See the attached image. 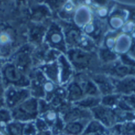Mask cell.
<instances>
[{
	"instance_id": "1",
	"label": "cell",
	"mask_w": 135,
	"mask_h": 135,
	"mask_svg": "<svg viewBox=\"0 0 135 135\" xmlns=\"http://www.w3.org/2000/svg\"><path fill=\"white\" fill-rule=\"evenodd\" d=\"M0 78L6 88L11 86L29 88L30 84L29 76L8 60L0 69Z\"/></svg>"
},
{
	"instance_id": "2",
	"label": "cell",
	"mask_w": 135,
	"mask_h": 135,
	"mask_svg": "<svg viewBox=\"0 0 135 135\" xmlns=\"http://www.w3.org/2000/svg\"><path fill=\"white\" fill-rule=\"evenodd\" d=\"M66 56L72 64L76 73L89 71L95 66V57L91 52L85 51L79 48L69 49Z\"/></svg>"
},
{
	"instance_id": "3",
	"label": "cell",
	"mask_w": 135,
	"mask_h": 135,
	"mask_svg": "<svg viewBox=\"0 0 135 135\" xmlns=\"http://www.w3.org/2000/svg\"><path fill=\"white\" fill-rule=\"evenodd\" d=\"M44 43L49 49H52L63 54H66L68 47L65 42L63 29L58 22L52 21L49 23L45 35Z\"/></svg>"
},
{
	"instance_id": "4",
	"label": "cell",
	"mask_w": 135,
	"mask_h": 135,
	"mask_svg": "<svg viewBox=\"0 0 135 135\" xmlns=\"http://www.w3.org/2000/svg\"><path fill=\"white\" fill-rule=\"evenodd\" d=\"M12 119L23 123L33 122L39 117L37 99L30 97L28 99L11 110Z\"/></svg>"
},
{
	"instance_id": "5",
	"label": "cell",
	"mask_w": 135,
	"mask_h": 135,
	"mask_svg": "<svg viewBox=\"0 0 135 135\" xmlns=\"http://www.w3.org/2000/svg\"><path fill=\"white\" fill-rule=\"evenodd\" d=\"M34 47L35 46L30 43L25 44L16 49L7 59V60L13 63L19 69L29 76L30 73L33 69L32 53Z\"/></svg>"
},
{
	"instance_id": "6",
	"label": "cell",
	"mask_w": 135,
	"mask_h": 135,
	"mask_svg": "<svg viewBox=\"0 0 135 135\" xmlns=\"http://www.w3.org/2000/svg\"><path fill=\"white\" fill-rule=\"evenodd\" d=\"M58 22L63 29L68 49L73 48H79L84 37V33H81L79 27L76 24L74 25L73 23H72L71 22L60 20Z\"/></svg>"
},
{
	"instance_id": "7",
	"label": "cell",
	"mask_w": 135,
	"mask_h": 135,
	"mask_svg": "<svg viewBox=\"0 0 135 135\" xmlns=\"http://www.w3.org/2000/svg\"><path fill=\"white\" fill-rule=\"evenodd\" d=\"M30 95L29 88H18V87H8L5 91V104L6 107L10 110L28 99Z\"/></svg>"
},
{
	"instance_id": "8",
	"label": "cell",
	"mask_w": 135,
	"mask_h": 135,
	"mask_svg": "<svg viewBox=\"0 0 135 135\" xmlns=\"http://www.w3.org/2000/svg\"><path fill=\"white\" fill-rule=\"evenodd\" d=\"M91 112L92 114V118L101 122L107 129H110L117 124L116 111L110 107L99 104L96 107L91 109Z\"/></svg>"
},
{
	"instance_id": "9",
	"label": "cell",
	"mask_w": 135,
	"mask_h": 135,
	"mask_svg": "<svg viewBox=\"0 0 135 135\" xmlns=\"http://www.w3.org/2000/svg\"><path fill=\"white\" fill-rule=\"evenodd\" d=\"M59 68V84L60 86L65 87L73 79L76 72L70 61L65 54L61 53L57 59Z\"/></svg>"
},
{
	"instance_id": "10",
	"label": "cell",
	"mask_w": 135,
	"mask_h": 135,
	"mask_svg": "<svg viewBox=\"0 0 135 135\" xmlns=\"http://www.w3.org/2000/svg\"><path fill=\"white\" fill-rule=\"evenodd\" d=\"M60 116L62 117L65 123L73 122V121H78V120H84V119L91 120L93 118L91 110L80 108L74 105L73 103L66 110L61 113Z\"/></svg>"
},
{
	"instance_id": "11",
	"label": "cell",
	"mask_w": 135,
	"mask_h": 135,
	"mask_svg": "<svg viewBox=\"0 0 135 135\" xmlns=\"http://www.w3.org/2000/svg\"><path fill=\"white\" fill-rule=\"evenodd\" d=\"M14 43L15 39L11 31L3 30L0 32V55L7 60L14 52Z\"/></svg>"
},
{
	"instance_id": "12",
	"label": "cell",
	"mask_w": 135,
	"mask_h": 135,
	"mask_svg": "<svg viewBox=\"0 0 135 135\" xmlns=\"http://www.w3.org/2000/svg\"><path fill=\"white\" fill-rule=\"evenodd\" d=\"M65 88L67 92V101L72 103H75L85 97L80 84L74 79L65 86Z\"/></svg>"
},
{
	"instance_id": "13",
	"label": "cell",
	"mask_w": 135,
	"mask_h": 135,
	"mask_svg": "<svg viewBox=\"0 0 135 135\" xmlns=\"http://www.w3.org/2000/svg\"><path fill=\"white\" fill-rule=\"evenodd\" d=\"M38 69L43 73L45 77L53 82L54 84L60 85L59 84V68L57 61L51 63H45L38 67Z\"/></svg>"
},
{
	"instance_id": "14",
	"label": "cell",
	"mask_w": 135,
	"mask_h": 135,
	"mask_svg": "<svg viewBox=\"0 0 135 135\" xmlns=\"http://www.w3.org/2000/svg\"><path fill=\"white\" fill-rule=\"evenodd\" d=\"M90 120H78L66 122L64 127L63 134L66 135H82Z\"/></svg>"
},
{
	"instance_id": "15",
	"label": "cell",
	"mask_w": 135,
	"mask_h": 135,
	"mask_svg": "<svg viewBox=\"0 0 135 135\" xmlns=\"http://www.w3.org/2000/svg\"><path fill=\"white\" fill-rule=\"evenodd\" d=\"M110 133L114 135H135V121L119 122L110 128Z\"/></svg>"
},
{
	"instance_id": "16",
	"label": "cell",
	"mask_w": 135,
	"mask_h": 135,
	"mask_svg": "<svg viewBox=\"0 0 135 135\" xmlns=\"http://www.w3.org/2000/svg\"><path fill=\"white\" fill-rule=\"evenodd\" d=\"M32 27L30 33V41L33 46H38L44 43L45 35L48 26H44L40 22Z\"/></svg>"
},
{
	"instance_id": "17",
	"label": "cell",
	"mask_w": 135,
	"mask_h": 135,
	"mask_svg": "<svg viewBox=\"0 0 135 135\" xmlns=\"http://www.w3.org/2000/svg\"><path fill=\"white\" fill-rule=\"evenodd\" d=\"M52 15V11L46 4H35L31 9V18L34 22H41Z\"/></svg>"
},
{
	"instance_id": "18",
	"label": "cell",
	"mask_w": 135,
	"mask_h": 135,
	"mask_svg": "<svg viewBox=\"0 0 135 135\" xmlns=\"http://www.w3.org/2000/svg\"><path fill=\"white\" fill-rule=\"evenodd\" d=\"M76 11V7L74 5V3L71 0H68L65 4L57 11L58 17L60 18V20L70 22L72 19H73Z\"/></svg>"
},
{
	"instance_id": "19",
	"label": "cell",
	"mask_w": 135,
	"mask_h": 135,
	"mask_svg": "<svg viewBox=\"0 0 135 135\" xmlns=\"http://www.w3.org/2000/svg\"><path fill=\"white\" fill-rule=\"evenodd\" d=\"M90 133H103V134L109 135L110 131L101 122L92 118L91 120L89 121L83 133V134H90Z\"/></svg>"
},
{
	"instance_id": "20",
	"label": "cell",
	"mask_w": 135,
	"mask_h": 135,
	"mask_svg": "<svg viewBox=\"0 0 135 135\" xmlns=\"http://www.w3.org/2000/svg\"><path fill=\"white\" fill-rule=\"evenodd\" d=\"M100 103L101 99L99 96H85L84 98L73 104L80 108L91 110V109L99 106Z\"/></svg>"
},
{
	"instance_id": "21",
	"label": "cell",
	"mask_w": 135,
	"mask_h": 135,
	"mask_svg": "<svg viewBox=\"0 0 135 135\" xmlns=\"http://www.w3.org/2000/svg\"><path fill=\"white\" fill-rule=\"evenodd\" d=\"M67 101V92L65 87L59 86L55 93L53 94L51 99L49 101L52 107L55 109H56L59 106H60L62 103Z\"/></svg>"
},
{
	"instance_id": "22",
	"label": "cell",
	"mask_w": 135,
	"mask_h": 135,
	"mask_svg": "<svg viewBox=\"0 0 135 135\" xmlns=\"http://www.w3.org/2000/svg\"><path fill=\"white\" fill-rule=\"evenodd\" d=\"M24 124L23 122L12 120L6 126L4 131L7 135H22Z\"/></svg>"
},
{
	"instance_id": "23",
	"label": "cell",
	"mask_w": 135,
	"mask_h": 135,
	"mask_svg": "<svg viewBox=\"0 0 135 135\" xmlns=\"http://www.w3.org/2000/svg\"><path fill=\"white\" fill-rule=\"evenodd\" d=\"M39 116L45 121V122L49 126V129H50L51 126L55 123V122L56 121V119L60 116V114L58 113V111L56 109L53 108V109H51V110L46 111L45 113H44Z\"/></svg>"
},
{
	"instance_id": "24",
	"label": "cell",
	"mask_w": 135,
	"mask_h": 135,
	"mask_svg": "<svg viewBox=\"0 0 135 135\" xmlns=\"http://www.w3.org/2000/svg\"><path fill=\"white\" fill-rule=\"evenodd\" d=\"M12 120L11 113L9 109L7 107L0 108V128L4 129L6 126Z\"/></svg>"
},
{
	"instance_id": "25",
	"label": "cell",
	"mask_w": 135,
	"mask_h": 135,
	"mask_svg": "<svg viewBox=\"0 0 135 135\" xmlns=\"http://www.w3.org/2000/svg\"><path fill=\"white\" fill-rule=\"evenodd\" d=\"M64 125H65V122H64L62 117L60 114V116L58 117V118L56 119L55 123L51 126L50 131L52 132V133L53 135H62Z\"/></svg>"
},
{
	"instance_id": "26",
	"label": "cell",
	"mask_w": 135,
	"mask_h": 135,
	"mask_svg": "<svg viewBox=\"0 0 135 135\" xmlns=\"http://www.w3.org/2000/svg\"><path fill=\"white\" fill-rule=\"evenodd\" d=\"M60 54H61V52H60L57 50H55L52 49H49L45 53V63H51V62L57 61V59Z\"/></svg>"
},
{
	"instance_id": "27",
	"label": "cell",
	"mask_w": 135,
	"mask_h": 135,
	"mask_svg": "<svg viewBox=\"0 0 135 135\" xmlns=\"http://www.w3.org/2000/svg\"><path fill=\"white\" fill-rule=\"evenodd\" d=\"M37 106H38L39 115L45 113L46 111H48V110H49L51 109H53V107H52L49 101H47L46 99H37Z\"/></svg>"
},
{
	"instance_id": "28",
	"label": "cell",
	"mask_w": 135,
	"mask_h": 135,
	"mask_svg": "<svg viewBox=\"0 0 135 135\" xmlns=\"http://www.w3.org/2000/svg\"><path fill=\"white\" fill-rule=\"evenodd\" d=\"M37 133L38 131L33 122H29L24 124L22 135H37Z\"/></svg>"
},
{
	"instance_id": "29",
	"label": "cell",
	"mask_w": 135,
	"mask_h": 135,
	"mask_svg": "<svg viewBox=\"0 0 135 135\" xmlns=\"http://www.w3.org/2000/svg\"><path fill=\"white\" fill-rule=\"evenodd\" d=\"M118 98L111 95H107L103 99H101V104H103L105 107H110V108H112L115 105H118Z\"/></svg>"
},
{
	"instance_id": "30",
	"label": "cell",
	"mask_w": 135,
	"mask_h": 135,
	"mask_svg": "<svg viewBox=\"0 0 135 135\" xmlns=\"http://www.w3.org/2000/svg\"><path fill=\"white\" fill-rule=\"evenodd\" d=\"M33 122H34V125H35L38 132H43V131L49 130V126L45 122V121L42 118H41L40 116L37 118H36L33 121Z\"/></svg>"
},
{
	"instance_id": "31",
	"label": "cell",
	"mask_w": 135,
	"mask_h": 135,
	"mask_svg": "<svg viewBox=\"0 0 135 135\" xmlns=\"http://www.w3.org/2000/svg\"><path fill=\"white\" fill-rule=\"evenodd\" d=\"M5 91L6 88L4 87L3 81L0 78V108H4L6 107L5 104Z\"/></svg>"
},
{
	"instance_id": "32",
	"label": "cell",
	"mask_w": 135,
	"mask_h": 135,
	"mask_svg": "<svg viewBox=\"0 0 135 135\" xmlns=\"http://www.w3.org/2000/svg\"><path fill=\"white\" fill-rule=\"evenodd\" d=\"M7 59H5L4 57H3L1 55H0V69H2V67L3 66V64L7 62Z\"/></svg>"
},
{
	"instance_id": "33",
	"label": "cell",
	"mask_w": 135,
	"mask_h": 135,
	"mask_svg": "<svg viewBox=\"0 0 135 135\" xmlns=\"http://www.w3.org/2000/svg\"><path fill=\"white\" fill-rule=\"evenodd\" d=\"M37 135H53L52 133V132L49 130H47V131H43V132H38Z\"/></svg>"
},
{
	"instance_id": "34",
	"label": "cell",
	"mask_w": 135,
	"mask_h": 135,
	"mask_svg": "<svg viewBox=\"0 0 135 135\" xmlns=\"http://www.w3.org/2000/svg\"><path fill=\"white\" fill-rule=\"evenodd\" d=\"M109 135H114V134H112V133H110V134H109Z\"/></svg>"
}]
</instances>
